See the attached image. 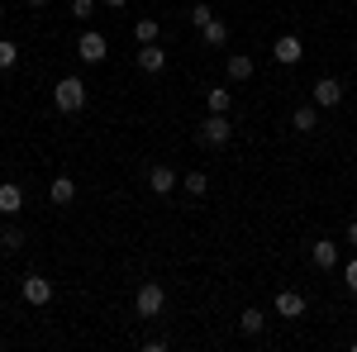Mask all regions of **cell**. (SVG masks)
<instances>
[{"label":"cell","mask_w":357,"mask_h":352,"mask_svg":"<svg viewBox=\"0 0 357 352\" xmlns=\"http://www.w3.org/2000/svg\"><path fill=\"white\" fill-rule=\"evenodd\" d=\"M343 281H348V291H353V296H357V257H353V262H348V267H343Z\"/></svg>","instance_id":"cell-24"},{"label":"cell","mask_w":357,"mask_h":352,"mask_svg":"<svg viewBox=\"0 0 357 352\" xmlns=\"http://www.w3.org/2000/svg\"><path fill=\"white\" fill-rule=\"evenodd\" d=\"M148 186L158 190V195H167V190L176 186V171L172 167H148Z\"/></svg>","instance_id":"cell-12"},{"label":"cell","mask_w":357,"mask_h":352,"mask_svg":"<svg viewBox=\"0 0 357 352\" xmlns=\"http://www.w3.org/2000/svg\"><path fill=\"white\" fill-rule=\"evenodd\" d=\"M105 5H114V10H124V5H129V0H105Z\"/></svg>","instance_id":"cell-27"},{"label":"cell","mask_w":357,"mask_h":352,"mask_svg":"<svg viewBox=\"0 0 357 352\" xmlns=\"http://www.w3.org/2000/svg\"><path fill=\"white\" fill-rule=\"evenodd\" d=\"M310 257H314V267H319V271L338 267V247H333V243H314V252H310Z\"/></svg>","instance_id":"cell-14"},{"label":"cell","mask_w":357,"mask_h":352,"mask_svg":"<svg viewBox=\"0 0 357 352\" xmlns=\"http://www.w3.org/2000/svg\"><path fill=\"white\" fill-rule=\"evenodd\" d=\"M0 247H5V252H20V247H24V234H20V229H0Z\"/></svg>","instance_id":"cell-18"},{"label":"cell","mask_w":357,"mask_h":352,"mask_svg":"<svg viewBox=\"0 0 357 352\" xmlns=\"http://www.w3.org/2000/svg\"><path fill=\"white\" fill-rule=\"evenodd\" d=\"M229 77H234V82H248V77H252V57L234 53V57H229Z\"/></svg>","instance_id":"cell-15"},{"label":"cell","mask_w":357,"mask_h":352,"mask_svg":"<svg viewBox=\"0 0 357 352\" xmlns=\"http://www.w3.org/2000/svg\"><path fill=\"white\" fill-rule=\"evenodd\" d=\"M205 20H215V10H210V5H195V10H191V24L200 29V24H205Z\"/></svg>","instance_id":"cell-23"},{"label":"cell","mask_w":357,"mask_h":352,"mask_svg":"<svg viewBox=\"0 0 357 352\" xmlns=\"http://www.w3.org/2000/svg\"><path fill=\"white\" fill-rule=\"evenodd\" d=\"M234 138V124L224 119V114H210L205 124H200V143H210V148H224Z\"/></svg>","instance_id":"cell-3"},{"label":"cell","mask_w":357,"mask_h":352,"mask_svg":"<svg viewBox=\"0 0 357 352\" xmlns=\"http://www.w3.org/2000/svg\"><path fill=\"white\" fill-rule=\"evenodd\" d=\"M15 62H20V48H15L10 38H0V72H5V67H15Z\"/></svg>","instance_id":"cell-20"},{"label":"cell","mask_w":357,"mask_h":352,"mask_svg":"<svg viewBox=\"0 0 357 352\" xmlns=\"http://www.w3.org/2000/svg\"><path fill=\"white\" fill-rule=\"evenodd\" d=\"M48 200H53V205H72V200H77V181H72V176H53Z\"/></svg>","instance_id":"cell-10"},{"label":"cell","mask_w":357,"mask_h":352,"mask_svg":"<svg viewBox=\"0 0 357 352\" xmlns=\"http://www.w3.org/2000/svg\"><path fill=\"white\" fill-rule=\"evenodd\" d=\"M162 305H167V291L158 286V281H148V286L138 291V300H134V309L143 314V319H153V314H162Z\"/></svg>","instance_id":"cell-2"},{"label":"cell","mask_w":357,"mask_h":352,"mask_svg":"<svg viewBox=\"0 0 357 352\" xmlns=\"http://www.w3.org/2000/svg\"><path fill=\"white\" fill-rule=\"evenodd\" d=\"M77 53H82L86 62H105V33L86 29V33H82V43H77Z\"/></svg>","instance_id":"cell-5"},{"label":"cell","mask_w":357,"mask_h":352,"mask_svg":"<svg viewBox=\"0 0 357 352\" xmlns=\"http://www.w3.org/2000/svg\"><path fill=\"white\" fill-rule=\"evenodd\" d=\"M205 100H210V109H215V114H224V109H229V91H224V86H215Z\"/></svg>","instance_id":"cell-21"},{"label":"cell","mask_w":357,"mask_h":352,"mask_svg":"<svg viewBox=\"0 0 357 352\" xmlns=\"http://www.w3.org/2000/svg\"><path fill=\"white\" fill-rule=\"evenodd\" d=\"M276 314H281V319H301L305 314V296L301 291H276Z\"/></svg>","instance_id":"cell-6"},{"label":"cell","mask_w":357,"mask_h":352,"mask_svg":"<svg viewBox=\"0 0 357 352\" xmlns=\"http://www.w3.org/2000/svg\"><path fill=\"white\" fill-rule=\"evenodd\" d=\"M134 38H138V43H158V20H138Z\"/></svg>","instance_id":"cell-17"},{"label":"cell","mask_w":357,"mask_h":352,"mask_svg":"<svg viewBox=\"0 0 357 352\" xmlns=\"http://www.w3.org/2000/svg\"><path fill=\"white\" fill-rule=\"evenodd\" d=\"M205 186H210L205 171H191V176H186V190H191V195H205Z\"/></svg>","instance_id":"cell-22"},{"label":"cell","mask_w":357,"mask_h":352,"mask_svg":"<svg viewBox=\"0 0 357 352\" xmlns=\"http://www.w3.org/2000/svg\"><path fill=\"white\" fill-rule=\"evenodd\" d=\"M0 20H5V10H0Z\"/></svg>","instance_id":"cell-29"},{"label":"cell","mask_w":357,"mask_h":352,"mask_svg":"<svg viewBox=\"0 0 357 352\" xmlns=\"http://www.w3.org/2000/svg\"><path fill=\"white\" fill-rule=\"evenodd\" d=\"M348 243L357 247V219H353V224H348Z\"/></svg>","instance_id":"cell-26"},{"label":"cell","mask_w":357,"mask_h":352,"mask_svg":"<svg viewBox=\"0 0 357 352\" xmlns=\"http://www.w3.org/2000/svg\"><path fill=\"white\" fill-rule=\"evenodd\" d=\"M200 33H205V43H210V48H224V43H229V24H224V20H205Z\"/></svg>","instance_id":"cell-13"},{"label":"cell","mask_w":357,"mask_h":352,"mask_svg":"<svg viewBox=\"0 0 357 352\" xmlns=\"http://www.w3.org/2000/svg\"><path fill=\"white\" fill-rule=\"evenodd\" d=\"M72 15H82V20H91V0H72Z\"/></svg>","instance_id":"cell-25"},{"label":"cell","mask_w":357,"mask_h":352,"mask_svg":"<svg viewBox=\"0 0 357 352\" xmlns=\"http://www.w3.org/2000/svg\"><path fill=\"white\" fill-rule=\"evenodd\" d=\"M29 5H43V0H29Z\"/></svg>","instance_id":"cell-28"},{"label":"cell","mask_w":357,"mask_h":352,"mask_svg":"<svg viewBox=\"0 0 357 352\" xmlns=\"http://www.w3.org/2000/svg\"><path fill=\"white\" fill-rule=\"evenodd\" d=\"M238 324H243V333H262L267 319H262V309H243V319H238Z\"/></svg>","instance_id":"cell-19"},{"label":"cell","mask_w":357,"mask_h":352,"mask_svg":"<svg viewBox=\"0 0 357 352\" xmlns=\"http://www.w3.org/2000/svg\"><path fill=\"white\" fill-rule=\"evenodd\" d=\"M20 210H24V190L0 181V215H20Z\"/></svg>","instance_id":"cell-9"},{"label":"cell","mask_w":357,"mask_h":352,"mask_svg":"<svg viewBox=\"0 0 357 352\" xmlns=\"http://www.w3.org/2000/svg\"><path fill=\"white\" fill-rule=\"evenodd\" d=\"M53 105L67 109V114H77V109L86 105V86L77 82V77H62V82L53 86Z\"/></svg>","instance_id":"cell-1"},{"label":"cell","mask_w":357,"mask_h":352,"mask_svg":"<svg viewBox=\"0 0 357 352\" xmlns=\"http://www.w3.org/2000/svg\"><path fill=\"white\" fill-rule=\"evenodd\" d=\"M305 57V48H301V38H296V33H281V38H276V62H286V67H291V62H301Z\"/></svg>","instance_id":"cell-8"},{"label":"cell","mask_w":357,"mask_h":352,"mask_svg":"<svg viewBox=\"0 0 357 352\" xmlns=\"http://www.w3.org/2000/svg\"><path fill=\"white\" fill-rule=\"evenodd\" d=\"M24 300H29V305H48V300H53V281H43V276H24Z\"/></svg>","instance_id":"cell-7"},{"label":"cell","mask_w":357,"mask_h":352,"mask_svg":"<svg viewBox=\"0 0 357 352\" xmlns=\"http://www.w3.org/2000/svg\"><path fill=\"white\" fill-rule=\"evenodd\" d=\"M291 124H296L301 134H310V129L319 124V114H314V105H301V109H296V114H291Z\"/></svg>","instance_id":"cell-16"},{"label":"cell","mask_w":357,"mask_h":352,"mask_svg":"<svg viewBox=\"0 0 357 352\" xmlns=\"http://www.w3.org/2000/svg\"><path fill=\"white\" fill-rule=\"evenodd\" d=\"M338 100H343V86L333 82V77H319V82H314V105H319V109H333Z\"/></svg>","instance_id":"cell-4"},{"label":"cell","mask_w":357,"mask_h":352,"mask_svg":"<svg viewBox=\"0 0 357 352\" xmlns=\"http://www.w3.org/2000/svg\"><path fill=\"white\" fill-rule=\"evenodd\" d=\"M138 67H143V72H162V67H167V48H158V43H143Z\"/></svg>","instance_id":"cell-11"}]
</instances>
